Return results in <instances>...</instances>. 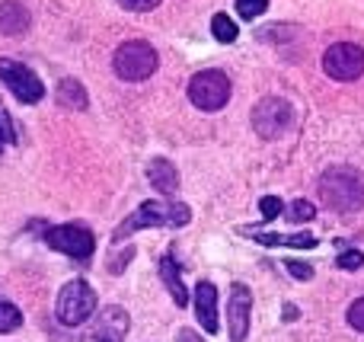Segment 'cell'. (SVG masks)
Wrapping results in <instances>:
<instances>
[{
    "label": "cell",
    "mask_w": 364,
    "mask_h": 342,
    "mask_svg": "<svg viewBox=\"0 0 364 342\" xmlns=\"http://www.w3.org/2000/svg\"><path fill=\"white\" fill-rule=\"evenodd\" d=\"M195 314L205 333H218L220 330V314H218V288L211 282H198L195 285Z\"/></svg>",
    "instance_id": "obj_11"
},
{
    "label": "cell",
    "mask_w": 364,
    "mask_h": 342,
    "mask_svg": "<svg viewBox=\"0 0 364 342\" xmlns=\"http://www.w3.org/2000/svg\"><path fill=\"white\" fill-rule=\"evenodd\" d=\"M45 240H48L51 250H58V253L70 256V260H90L96 250V237L90 228H83V224H58V228H51L48 234H45Z\"/></svg>",
    "instance_id": "obj_8"
},
{
    "label": "cell",
    "mask_w": 364,
    "mask_h": 342,
    "mask_svg": "<svg viewBox=\"0 0 364 342\" xmlns=\"http://www.w3.org/2000/svg\"><path fill=\"white\" fill-rule=\"evenodd\" d=\"M160 275H164V285L170 288L176 307H186L188 304V288L182 285V275H179V266H176V260H173V253H166L164 260H160Z\"/></svg>",
    "instance_id": "obj_14"
},
{
    "label": "cell",
    "mask_w": 364,
    "mask_h": 342,
    "mask_svg": "<svg viewBox=\"0 0 364 342\" xmlns=\"http://www.w3.org/2000/svg\"><path fill=\"white\" fill-rule=\"evenodd\" d=\"M112 70L119 80L125 83H141L157 70V51L151 42H141V38H128L115 48L112 55Z\"/></svg>",
    "instance_id": "obj_3"
},
{
    "label": "cell",
    "mask_w": 364,
    "mask_h": 342,
    "mask_svg": "<svg viewBox=\"0 0 364 342\" xmlns=\"http://www.w3.org/2000/svg\"><path fill=\"white\" fill-rule=\"evenodd\" d=\"M0 147H4V141H0Z\"/></svg>",
    "instance_id": "obj_30"
},
{
    "label": "cell",
    "mask_w": 364,
    "mask_h": 342,
    "mask_svg": "<svg viewBox=\"0 0 364 342\" xmlns=\"http://www.w3.org/2000/svg\"><path fill=\"white\" fill-rule=\"evenodd\" d=\"M316 192H320V202L329 205L333 211L364 208V176L355 166H329V170H323Z\"/></svg>",
    "instance_id": "obj_1"
},
{
    "label": "cell",
    "mask_w": 364,
    "mask_h": 342,
    "mask_svg": "<svg viewBox=\"0 0 364 342\" xmlns=\"http://www.w3.org/2000/svg\"><path fill=\"white\" fill-rule=\"evenodd\" d=\"M58 102H61L64 109H77V112H80V109L90 106V96L77 77H64V80L58 83Z\"/></svg>",
    "instance_id": "obj_15"
},
{
    "label": "cell",
    "mask_w": 364,
    "mask_h": 342,
    "mask_svg": "<svg viewBox=\"0 0 364 342\" xmlns=\"http://www.w3.org/2000/svg\"><path fill=\"white\" fill-rule=\"evenodd\" d=\"M323 70H326L333 80L352 83L364 74V48L355 42H336L326 48L323 55Z\"/></svg>",
    "instance_id": "obj_7"
},
{
    "label": "cell",
    "mask_w": 364,
    "mask_h": 342,
    "mask_svg": "<svg viewBox=\"0 0 364 342\" xmlns=\"http://www.w3.org/2000/svg\"><path fill=\"white\" fill-rule=\"evenodd\" d=\"M0 141H4V144L16 141V125H13V119L6 112H0Z\"/></svg>",
    "instance_id": "obj_24"
},
{
    "label": "cell",
    "mask_w": 364,
    "mask_h": 342,
    "mask_svg": "<svg viewBox=\"0 0 364 342\" xmlns=\"http://www.w3.org/2000/svg\"><path fill=\"white\" fill-rule=\"evenodd\" d=\"M294 122V106H291L284 96H265V100L256 102L252 109V128H256L259 138L272 141L278 134H284Z\"/></svg>",
    "instance_id": "obj_6"
},
{
    "label": "cell",
    "mask_w": 364,
    "mask_h": 342,
    "mask_svg": "<svg viewBox=\"0 0 364 342\" xmlns=\"http://www.w3.org/2000/svg\"><path fill=\"white\" fill-rule=\"evenodd\" d=\"M336 266L346 269V272H355V269L364 266V253H361V250H346V253L336 260Z\"/></svg>",
    "instance_id": "obj_21"
},
{
    "label": "cell",
    "mask_w": 364,
    "mask_h": 342,
    "mask_svg": "<svg viewBox=\"0 0 364 342\" xmlns=\"http://www.w3.org/2000/svg\"><path fill=\"white\" fill-rule=\"evenodd\" d=\"M211 36L218 38V42H224V45H230L233 38L240 36V29L233 26V19L227 16V13H218V16L211 19Z\"/></svg>",
    "instance_id": "obj_18"
},
{
    "label": "cell",
    "mask_w": 364,
    "mask_h": 342,
    "mask_svg": "<svg viewBox=\"0 0 364 342\" xmlns=\"http://www.w3.org/2000/svg\"><path fill=\"white\" fill-rule=\"evenodd\" d=\"M284 218H288L291 224H307L316 218V205L307 202V198H294V202L284 208Z\"/></svg>",
    "instance_id": "obj_17"
},
{
    "label": "cell",
    "mask_w": 364,
    "mask_h": 342,
    "mask_svg": "<svg viewBox=\"0 0 364 342\" xmlns=\"http://www.w3.org/2000/svg\"><path fill=\"white\" fill-rule=\"evenodd\" d=\"M96 304H100V298H96V292L87 285V282H83V279L68 282V285L58 292V304H55L58 324H64V326L87 324V320L93 317Z\"/></svg>",
    "instance_id": "obj_4"
},
{
    "label": "cell",
    "mask_w": 364,
    "mask_h": 342,
    "mask_svg": "<svg viewBox=\"0 0 364 342\" xmlns=\"http://www.w3.org/2000/svg\"><path fill=\"white\" fill-rule=\"evenodd\" d=\"M348 326L364 333V298H358L352 307H348Z\"/></svg>",
    "instance_id": "obj_23"
},
{
    "label": "cell",
    "mask_w": 364,
    "mask_h": 342,
    "mask_svg": "<svg viewBox=\"0 0 364 342\" xmlns=\"http://www.w3.org/2000/svg\"><path fill=\"white\" fill-rule=\"evenodd\" d=\"M32 26V13L26 10V4H19V0H4L0 4V36H26Z\"/></svg>",
    "instance_id": "obj_12"
},
{
    "label": "cell",
    "mask_w": 364,
    "mask_h": 342,
    "mask_svg": "<svg viewBox=\"0 0 364 342\" xmlns=\"http://www.w3.org/2000/svg\"><path fill=\"white\" fill-rule=\"evenodd\" d=\"M297 317H301V311L294 304H284V320H297Z\"/></svg>",
    "instance_id": "obj_28"
},
{
    "label": "cell",
    "mask_w": 364,
    "mask_h": 342,
    "mask_svg": "<svg viewBox=\"0 0 364 342\" xmlns=\"http://www.w3.org/2000/svg\"><path fill=\"white\" fill-rule=\"evenodd\" d=\"M252 240L262 243V247H297V250H314L316 237L310 234H288V237H275V234H259V230H252Z\"/></svg>",
    "instance_id": "obj_16"
},
{
    "label": "cell",
    "mask_w": 364,
    "mask_h": 342,
    "mask_svg": "<svg viewBox=\"0 0 364 342\" xmlns=\"http://www.w3.org/2000/svg\"><path fill=\"white\" fill-rule=\"evenodd\" d=\"M176 342H205L198 336V333H192V330H179L176 333Z\"/></svg>",
    "instance_id": "obj_27"
},
{
    "label": "cell",
    "mask_w": 364,
    "mask_h": 342,
    "mask_svg": "<svg viewBox=\"0 0 364 342\" xmlns=\"http://www.w3.org/2000/svg\"><path fill=\"white\" fill-rule=\"evenodd\" d=\"M19 324H23V314H19V307L10 304V301H0V333L19 330Z\"/></svg>",
    "instance_id": "obj_19"
},
{
    "label": "cell",
    "mask_w": 364,
    "mask_h": 342,
    "mask_svg": "<svg viewBox=\"0 0 364 342\" xmlns=\"http://www.w3.org/2000/svg\"><path fill=\"white\" fill-rule=\"evenodd\" d=\"M147 179H151V186L160 192V196H173V192L179 189L176 166H173L170 160H164V157L151 160V166H147Z\"/></svg>",
    "instance_id": "obj_13"
},
{
    "label": "cell",
    "mask_w": 364,
    "mask_h": 342,
    "mask_svg": "<svg viewBox=\"0 0 364 342\" xmlns=\"http://www.w3.org/2000/svg\"><path fill=\"white\" fill-rule=\"evenodd\" d=\"M0 80H4V87L10 90L19 102H26V106H36L45 96V83L36 77V70H29L19 61H10V58H0Z\"/></svg>",
    "instance_id": "obj_9"
},
{
    "label": "cell",
    "mask_w": 364,
    "mask_h": 342,
    "mask_svg": "<svg viewBox=\"0 0 364 342\" xmlns=\"http://www.w3.org/2000/svg\"><path fill=\"white\" fill-rule=\"evenodd\" d=\"M100 342H112V339H100Z\"/></svg>",
    "instance_id": "obj_29"
},
{
    "label": "cell",
    "mask_w": 364,
    "mask_h": 342,
    "mask_svg": "<svg viewBox=\"0 0 364 342\" xmlns=\"http://www.w3.org/2000/svg\"><path fill=\"white\" fill-rule=\"evenodd\" d=\"M192 221V208L182 202H141V208L134 215H128L125 221L119 224V230L112 234V243H122L134 234V230H144V228H182V224Z\"/></svg>",
    "instance_id": "obj_2"
},
{
    "label": "cell",
    "mask_w": 364,
    "mask_h": 342,
    "mask_svg": "<svg viewBox=\"0 0 364 342\" xmlns=\"http://www.w3.org/2000/svg\"><path fill=\"white\" fill-rule=\"evenodd\" d=\"M259 211H262V218L265 221H272V218H278L282 215V198L278 196H265V198H259Z\"/></svg>",
    "instance_id": "obj_22"
},
{
    "label": "cell",
    "mask_w": 364,
    "mask_h": 342,
    "mask_svg": "<svg viewBox=\"0 0 364 342\" xmlns=\"http://www.w3.org/2000/svg\"><path fill=\"white\" fill-rule=\"evenodd\" d=\"M269 10V0H237V13L243 19H256Z\"/></svg>",
    "instance_id": "obj_20"
},
{
    "label": "cell",
    "mask_w": 364,
    "mask_h": 342,
    "mask_svg": "<svg viewBox=\"0 0 364 342\" xmlns=\"http://www.w3.org/2000/svg\"><path fill=\"white\" fill-rule=\"evenodd\" d=\"M188 100H192V106L201 109V112H218V109H224L227 100H230V80H227V74L218 68L198 70V74L188 80Z\"/></svg>",
    "instance_id": "obj_5"
},
{
    "label": "cell",
    "mask_w": 364,
    "mask_h": 342,
    "mask_svg": "<svg viewBox=\"0 0 364 342\" xmlns=\"http://www.w3.org/2000/svg\"><path fill=\"white\" fill-rule=\"evenodd\" d=\"M250 314H252V292L246 285H233L227 317H230V342H246L250 333Z\"/></svg>",
    "instance_id": "obj_10"
},
{
    "label": "cell",
    "mask_w": 364,
    "mask_h": 342,
    "mask_svg": "<svg viewBox=\"0 0 364 342\" xmlns=\"http://www.w3.org/2000/svg\"><path fill=\"white\" fill-rule=\"evenodd\" d=\"M284 266H288V272L294 275V279H301V282H310V279H314V269H310L307 262H294V260H288Z\"/></svg>",
    "instance_id": "obj_26"
},
{
    "label": "cell",
    "mask_w": 364,
    "mask_h": 342,
    "mask_svg": "<svg viewBox=\"0 0 364 342\" xmlns=\"http://www.w3.org/2000/svg\"><path fill=\"white\" fill-rule=\"evenodd\" d=\"M125 10H132V13H151V10H157L160 6V0H119Z\"/></svg>",
    "instance_id": "obj_25"
}]
</instances>
